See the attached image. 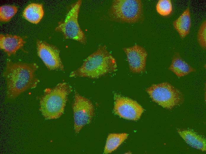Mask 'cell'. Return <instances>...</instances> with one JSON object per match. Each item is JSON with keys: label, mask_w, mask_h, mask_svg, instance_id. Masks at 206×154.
Masks as SVG:
<instances>
[{"label": "cell", "mask_w": 206, "mask_h": 154, "mask_svg": "<svg viewBox=\"0 0 206 154\" xmlns=\"http://www.w3.org/2000/svg\"><path fill=\"white\" fill-rule=\"evenodd\" d=\"M126 54L129 68L132 73H140L146 70L148 53L144 48L138 45L123 48Z\"/></svg>", "instance_id": "10"}, {"label": "cell", "mask_w": 206, "mask_h": 154, "mask_svg": "<svg viewBox=\"0 0 206 154\" xmlns=\"http://www.w3.org/2000/svg\"><path fill=\"white\" fill-rule=\"evenodd\" d=\"M36 46L38 56L49 70H64L60 50L57 47L39 40L37 41Z\"/></svg>", "instance_id": "9"}, {"label": "cell", "mask_w": 206, "mask_h": 154, "mask_svg": "<svg viewBox=\"0 0 206 154\" xmlns=\"http://www.w3.org/2000/svg\"><path fill=\"white\" fill-rule=\"evenodd\" d=\"M117 69L114 57L105 46H100L85 59L81 66L71 73L70 76L97 78L115 72Z\"/></svg>", "instance_id": "2"}, {"label": "cell", "mask_w": 206, "mask_h": 154, "mask_svg": "<svg viewBox=\"0 0 206 154\" xmlns=\"http://www.w3.org/2000/svg\"><path fill=\"white\" fill-rule=\"evenodd\" d=\"M146 91L153 101L167 109H172L184 101L182 93L167 82L152 84Z\"/></svg>", "instance_id": "5"}, {"label": "cell", "mask_w": 206, "mask_h": 154, "mask_svg": "<svg viewBox=\"0 0 206 154\" xmlns=\"http://www.w3.org/2000/svg\"><path fill=\"white\" fill-rule=\"evenodd\" d=\"M113 113L121 118L137 121L140 118L144 109L136 101L117 93H114Z\"/></svg>", "instance_id": "8"}, {"label": "cell", "mask_w": 206, "mask_h": 154, "mask_svg": "<svg viewBox=\"0 0 206 154\" xmlns=\"http://www.w3.org/2000/svg\"><path fill=\"white\" fill-rule=\"evenodd\" d=\"M72 108L74 129L78 134L84 126L91 122L94 115V107L89 99L75 91Z\"/></svg>", "instance_id": "7"}, {"label": "cell", "mask_w": 206, "mask_h": 154, "mask_svg": "<svg viewBox=\"0 0 206 154\" xmlns=\"http://www.w3.org/2000/svg\"><path fill=\"white\" fill-rule=\"evenodd\" d=\"M128 135L126 133L109 134L107 139L104 153H111L116 150L127 138Z\"/></svg>", "instance_id": "16"}, {"label": "cell", "mask_w": 206, "mask_h": 154, "mask_svg": "<svg viewBox=\"0 0 206 154\" xmlns=\"http://www.w3.org/2000/svg\"><path fill=\"white\" fill-rule=\"evenodd\" d=\"M197 41L203 49L206 47V21L204 20L201 24L198 30L197 36Z\"/></svg>", "instance_id": "19"}, {"label": "cell", "mask_w": 206, "mask_h": 154, "mask_svg": "<svg viewBox=\"0 0 206 154\" xmlns=\"http://www.w3.org/2000/svg\"><path fill=\"white\" fill-rule=\"evenodd\" d=\"M25 41L20 36L11 34L0 35V48L10 56L21 48Z\"/></svg>", "instance_id": "11"}, {"label": "cell", "mask_w": 206, "mask_h": 154, "mask_svg": "<svg viewBox=\"0 0 206 154\" xmlns=\"http://www.w3.org/2000/svg\"><path fill=\"white\" fill-rule=\"evenodd\" d=\"M178 132L185 142L190 146L202 151H206V140L204 137L189 130H179Z\"/></svg>", "instance_id": "14"}, {"label": "cell", "mask_w": 206, "mask_h": 154, "mask_svg": "<svg viewBox=\"0 0 206 154\" xmlns=\"http://www.w3.org/2000/svg\"><path fill=\"white\" fill-rule=\"evenodd\" d=\"M173 5L170 0H159L156 5V10L160 15L164 17L170 15L173 11Z\"/></svg>", "instance_id": "17"}, {"label": "cell", "mask_w": 206, "mask_h": 154, "mask_svg": "<svg viewBox=\"0 0 206 154\" xmlns=\"http://www.w3.org/2000/svg\"><path fill=\"white\" fill-rule=\"evenodd\" d=\"M81 3V0H79L71 5L65 19L58 23L55 30L61 32L65 39H72L85 44L86 38L78 20Z\"/></svg>", "instance_id": "6"}, {"label": "cell", "mask_w": 206, "mask_h": 154, "mask_svg": "<svg viewBox=\"0 0 206 154\" xmlns=\"http://www.w3.org/2000/svg\"><path fill=\"white\" fill-rule=\"evenodd\" d=\"M173 25L181 38H184L189 33L191 21L189 7L173 22Z\"/></svg>", "instance_id": "13"}, {"label": "cell", "mask_w": 206, "mask_h": 154, "mask_svg": "<svg viewBox=\"0 0 206 154\" xmlns=\"http://www.w3.org/2000/svg\"><path fill=\"white\" fill-rule=\"evenodd\" d=\"M109 15L113 20L135 23L144 17L143 4L140 0H115L109 9Z\"/></svg>", "instance_id": "4"}, {"label": "cell", "mask_w": 206, "mask_h": 154, "mask_svg": "<svg viewBox=\"0 0 206 154\" xmlns=\"http://www.w3.org/2000/svg\"><path fill=\"white\" fill-rule=\"evenodd\" d=\"M44 15L42 4L32 3L28 4L23 12V16L28 21L33 23H38Z\"/></svg>", "instance_id": "15"}, {"label": "cell", "mask_w": 206, "mask_h": 154, "mask_svg": "<svg viewBox=\"0 0 206 154\" xmlns=\"http://www.w3.org/2000/svg\"><path fill=\"white\" fill-rule=\"evenodd\" d=\"M17 7L13 5H4L0 7V19L1 21H9L16 13Z\"/></svg>", "instance_id": "18"}, {"label": "cell", "mask_w": 206, "mask_h": 154, "mask_svg": "<svg viewBox=\"0 0 206 154\" xmlns=\"http://www.w3.org/2000/svg\"><path fill=\"white\" fill-rule=\"evenodd\" d=\"M168 69L178 77L185 76L196 71L182 58L178 52H174Z\"/></svg>", "instance_id": "12"}, {"label": "cell", "mask_w": 206, "mask_h": 154, "mask_svg": "<svg viewBox=\"0 0 206 154\" xmlns=\"http://www.w3.org/2000/svg\"><path fill=\"white\" fill-rule=\"evenodd\" d=\"M72 90L71 86L66 82L44 90L40 99L39 110L45 119H57L63 115L68 96Z\"/></svg>", "instance_id": "3"}, {"label": "cell", "mask_w": 206, "mask_h": 154, "mask_svg": "<svg viewBox=\"0 0 206 154\" xmlns=\"http://www.w3.org/2000/svg\"><path fill=\"white\" fill-rule=\"evenodd\" d=\"M38 66L34 63L7 61L4 75L7 84V95L15 99L25 91L35 88L39 82L35 72Z\"/></svg>", "instance_id": "1"}]
</instances>
